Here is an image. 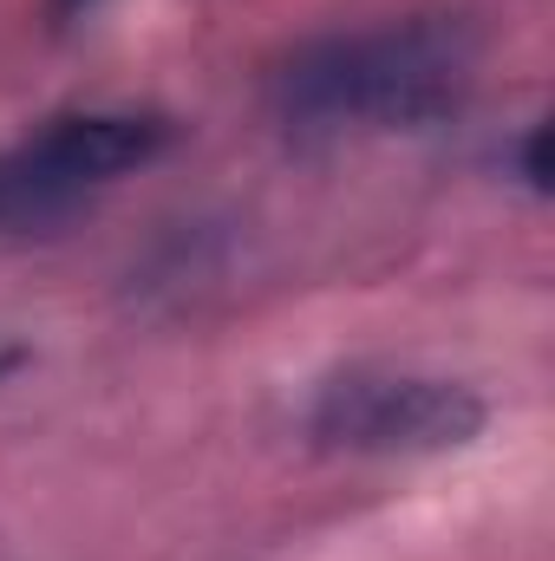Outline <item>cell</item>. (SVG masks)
Here are the masks:
<instances>
[{
	"label": "cell",
	"mask_w": 555,
	"mask_h": 561,
	"mask_svg": "<svg viewBox=\"0 0 555 561\" xmlns=\"http://www.w3.org/2000/svg\"><path fill=\"white\" fill-rule=\"evenodd\" d=\"M471 66L464 20H380L294 46L275 72V112L287 131H424L464 105Z\"/></svg>",
	"instance_id": "1"
},
{
	"label": "cell",
	"mask_w": 555,
	"mask_h": 561,
	"mask_svg": "<svg viewBox=\"0 0 555 561\" xmlns=\"http://www.w3.org/2000/svg\"><path fill=\"white\" fill-rule=\"evenodd\" d=\"M484 424L490 405L477 386L399 366H347L307 399V437L347 457H444L477 444Z\"/></svg>",
	"instance_id": "2"
},
{
	"label": "cell",
	"mask_w": 555,
	"mask_h": 561,
	"mask_svg": "<svg viewBox=\"0 0 555 561\" xmlns=\"http://www.w3.org/2000/svg\"><path fill=\"white\" fill-rule=\"evenodd\" d=\"M170 150V125L157 112H72L26 144L0 150V236L66 222L86 196L112 190Z\"/></svg>",
	"instance_id": "3"
},
{
	"label": "cell",
	"mask_w": 555,
	"mask_h": 561,
	"mask_svg": "<svg viewBox=\"0 0 555 561\" xmlns=\"http://www.w3.org/2000/svg\"><path fill=\"white\" fill-rule=\"evenodd\" d=\"M517 176H523L530 196L550 190V170H543V125H523V138H517Z\"/></svg>",
	"instance_id": "4"
},
{
	"label": "cell",
	"mask_w": 555,
	"mask_h": 561,
	"mask_svg": "<svg viewBox=\"0 0 555 561\" xmlns=\"http://www.w3.org/2000/svg\"><path fill=\"white\" fill-rule=\"evenodd\" d=\"M26 359H33L26 346H13V340H0V386H7V379H13V373L26 366Z\"/></svg>",
	"instance_id": "5"
}]
</instances>
